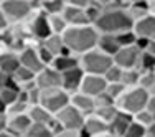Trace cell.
Listing matches in <instances>:
<instances>
[{
    "label": "cell",
    "instance_id": "1",
    "mask_svg": "<svg viewBox=\"0 0 155 137\" xmlns=\"http://www.w3.org/2000/svg\"><path fill=\"white\" fill-rule=\"evenodd\" d=\"M99 33L93 25H81V27H68L61 33V40L66 51L74 56H81L86 51L96 48Z\"/></svg>",
    "mask_w": 155,
    "mask_h": 137
},
{
    "label": "cell",
    "instance_id": "2",
    "mask_svg": "<svg viewBox=\"0 0 155 137\" xmlns=\"http://www.w3.org/2000/svg\"><path fill=\"white\" fill-rule=\"evenodd\" d=\"M132 18L125 8H109L102 10L97 20L93 23L96 32L99 35H119L122 32H127L132 28Z\"/></svg>",
    "mask_w": 155,
    "mask_h": 137
},
{
    "label": "cell",
    "instance_id": "3",
    "mask_svg": "<svg viewBox=\"0 0 155 137\" xmlns=\"http://www.w3.org/2000/svg\"><path fill=\"white\" fill-rule=\"evenodd\" d=\"M150 96H153V94H149L147 91H143L139 86L125 88L122 96L116 101V107H117V111H120V112H124V114L132 117L137 112L145 109V104H147Z\"/></svg>",
    "mask_w": 155,
    "mask_h": 137
},
{
    "label": "cell",
    "instance_id": "4",
    "mask_svg": "<svg viewBox=\"0 0 155 137\" xmlns=\"http://www.w3.org/2000/svg\"><path fill=\"white\" fill-rule=\"evenodd\" d=\"M110 66H112V58L99 51L97 48H93L79 56V68L84 75L104 76V73Z\"/></svg>",
    "mask_w": 155,
    "mask_h": 137
},
{
    "label": "cell",
    "instance_id": "5",
    "mask_svg": "<svg viewBox=\"0 0 155 137\" xmlns=\"http://www.w3.org/2000/svg\"><path fill=\"white\" fill-rule=\"evenodd\" d=\"M0 10H2L8 27L21 25L33 13L28 0H0Z\"/></svg>",
    "mask_w": 155,
    "mask_h": 137
},
{
    "label": "cell",
    "instance_id": "6",
    "mask_svg": "<svg viewBox=\"0 0 155 137\" xmlns=\"http://www.w3.org/2000/svg\"><path fill=\"white\" fill-rule=\"evenodd\" d=\"M41 107H45L50 114H56L61 111L64 106L69 104V94L63 91L61 88H53V89H45L40 91V102Z\"/></svg>",
    "mask_w": 155,
    "mask_h": 137
},
{
    "label": "cell",
    "instance_id": "7",
    "mask_svg": "<svg viewBox=\"0 0 155 137\" xmlns=\"http://www.w3.org/2000/svg\"><path fill=\"white\" fill-rule=\"evenodd\" d=\"M53 119L56 121V124L60 125V129H66V131H81L83 129L84 116L76 111L73 106H64L61 111H58L53 116Z\"/></svg>",
    "mask_w": 155,
    "mask_h": 137
},
{
    "label": "cell",
    "instance_id": "8",
    "mask_svg": "<svg viewBox=\"0 0 155 137\" xmlns=\"http://www.w3.org/2000/svg\"><path fill=\"white\" fill-rule=\"evenodd\" d=\"M27 27H28V33L33 36L35 40H38V43H41L43 40H46L51 35L50 27H48V18L46 15L38 10V12H33L31 17L27 20Z\"/></svg>",
    "mask_w": 155,
    "mask_h": 137
},
{
    "label": "cell",
    "instance_id": "9",
    "mask_svg": "<svg viewBox=\"0 0 155 137\" xmlns=\"http://www.w3.org/2000/svg\"><path fill=\"white\" fill-rule=\"evenodd\" d=\"M17 56H18V63H20L21 68L31 71L33 75L40 73L43 68H45V66H43V63L40 61V58H38L36 46H33V45H25V46H21L20 50L17 51Z\"/></svg>",
    "mask_w": 155,
    "mask_h": 137
},
{
    "label": "cell",
    "instance_id": "10",
    "mask_svg": "<svg viewBox=\"0 0 155 137\" xmlns=\"http://www.w3.org/2000/svg\"><path fill=\"white\" fill-rule=\"evenodd\" d=\"M139 56H140V51L135 48V45L122 46L112 56V63L120 69H132V68H137Z\"/></svg>",
    "mask_w": 155,
    "mask_h": 137
},
{
    "label": "cell",
    "instance_id": "11",
    "mask_svg": "<svg viewBox=\"0 0 155 137\" xmlns=\"http://www.w3.org/2000/svg\"><path fill=\"white\" fill-rule=\"evenodd\" d=\"M132 33L137 40H155V15H143L132 22Z\"/></svg>",
    "mask_w": 155,
    "mask_h": 137
},
{
    "label": "cell",
    "instance_id": "12",
    "mask_svg": "<svg viewBox=\"0 0 155 137\" xmlns=\"http://www.w3.org/2000/svg\"><path fill=\"white\" fill-rule=\"evenodd\" d=\"M107 86L106 79L102 76H96V75H84L79 84V92L89 96V98H96V96L102 94Z\"/></svg>",
    "mask_w": 155,
    "mask_h": 137
},
{
    "label": "cell",
    "instance_id": "13",
    "mask_svg": "<svg viewBox=\"0 0 155 137\" xmlns=\"http://www.w3.org/2000/svg\"><path fill=\"white\" fill-rule=\"evenodd\" d=\"M35 84L40 91L61 88V75L56 73L53 68H50V66H45L41 71L35 75Z\"/></svg>",
    "mask_w": 155,
    "mask_h": 137
},
{
    "label": "cell",
    "instance_id": "14",
    "mask_svg": "<svg viewBox=\"0 0 155 137\" xmlns=\"http://www.w3.org/2000/svg\"><path fill=\"white\" fill-rule=\"evenodd\" d=\"M81 134L84 137H99L107 134V122H104L101 117H97L96 114H89L84 116V122H83V129Z\"/></svg>",
    "mask_w": 155,
    "mask_h": 137
},
{
    "label": "cell",
    "instance_id": "15",
    "mask_svg": "<svg viewBox=\"0 0 155 137\" xmlns=\"http://www.w3.org/2000/svg\"><path fill=\"white\" fill-rule=\"evenodd\" d=\"M61 17L64 18L66 25L68 27H81V25H91L89 20L86 17V12L84 8H78V7L69 5L64 0V8L61 12Z\"/></svg>",
    "mask_w": 155,
    "mask_h": 137
},
{
    "label": "cell",
    "instance_id": "16",
    "mask_svg": "<svg viewBox=\"0 0 155 137\" xmlns=\"http://www.w3.org/2000/svg\"><path fill=\"white\" fill-rule=\"evenodd\" d=\"M83 76H84V73L81 71L79 66L74 69H69V71H66V73H61V89L66 91L68 94L78 92L79 91V84H81Z\"/></svg>",
    "mask_w": 155,
    "mask_h": 137
},
{
    "label": "cell",
    "instance_id": "17",
    "mask_svg": "<svg viewBox=\"0 0 155 137\" xmlns=\"http://www.w3.org/2000/svg\"><path fill=\"white\" fill-rule=\"evenodd\" d=\"M31 125V121L27 114H17V116H7V132L18 137H23L28 127Z\"/></svg>",
    "mask_w": 155,
    "mask_h": 137
},
{
    "label": "cell",
    "instance_id": "18",
    "mask_svg": "<svg viewBox=\"0 0 155 137\" xmlns=\"http://www.w3.org/2000/svg\"><path fill=\"white\" fill-rule=\"evenodd\" d=\"M69 106H73L76 111H79L83 116H89V114L94 112V99L79 91L69 94Z\"/></svg>",
    "mask_w": 155,
    "mask_h": 137
},
{
    "label": "cell",
    "instance_id": "19",
    "mask_svg": "<svg viewBox=\"0 0 155 137\" xmlns=\"http://www.w3.org/2000/svg\"><path fill=\"white\" fill-rule=\"evenodd\" d=\"M130 122H132L130 116L117 111V114L112 117V121L107 122V134L114 137H122L124 132L127 131V127L130 125Z\"/></svg>",
    "mask_w": 155,
    "mask_h": 137
},
{
    "label": "cell",
    "instance_id": "20",
    "mask_svg": "<svg viewBox=\"0 0 155 137\" xmlns=\"http://www.w3.org/2000/svg\"><path fill=\"white\" fill-rule=\"evenodd\" d=\"M79 66V56H74V55H69V53H64V55H60V56L53 58L50 68H53L56 73H66L69 69H74Z\"/></svg>",
    "mask_w": 155,
    "mask_h": 137
},
{
    "label": "cell",
    "instance_id": "21",
    "mask_svg": "<svg viewBox=\"0 0 155 137\" xmlns=\"http://www.w3.org/2000/svg\"><path fill=\"white\" fill-rule=\"evenodd\" d=\"M18 68H20V63H18V56L15 50L0 51V71L12 76Z\"/></svg>",
    "mask_w": 155,
    "mask_h": 137
},
{
    "label": "cell",
    "instance_id": "22",
    "mask_svg": "<svg viewBox=\"0 0 155 137\" xmlns=\"http://www.w3.org/2000/svg\"><path fill=\"white\" fill-rule=\"evenodd\" d=\"M27 116L28 119L31 121V124H43V125H48L51 121H53V114H50L45 107H41L40 104H35V106H30L27 111Z\"/></svg>",
    "mask_w": 155,
    "mask_h": 137
},
{
    "label": "cell",
    "instance_id": "23",
    "mask_svg": "<svg viewBox=\"0 0 155 137\" xmlns=\"http://www.w3.org/2000/svg\"><path fill=\"white\" fill-rule=\"evenodd\" d=\"M40 45L45 48V50H46L53 58L60 56V55L68 53V51H66V48H64V45H63L61 35H50L46 40H43V42L40 43Z\"/></svg>",
    "mask_w": 155,
    "mask_h": 137
},
{
    "label": "cell",
    "instance_id": "24",
    "mask_svg": "<svg viewBox=\"0 0 155 137\" xmlns=\"http://www.w3.org/2000/svg\"><path fill=\"white\" fill-rule=\"evenodd\" d=\"M96 48L99 51H102L104 55L112 58L116 55V51L119 50V45L116 42V36L114 35H99L97 42H96Z\"/></svg>",
    "mask_w": 155,
    "mask_h": 137
},
{
    "label": "cell",
    "instance_id": "25",
    "mask_svg": "<svg viewBox=\"0 0 155 137\" xmlns=\"http://www.w3.org/2000/svg\"><path fill=\"white\" fill-rule=\"evenodd\" d=\"M64 8V0H40V10L45 15H60Z\"/></svg>",
    "mask_w": 155,
    "mask_h": 137
},
{
    "label": "cell",
    "instance_id": "26",
    "mask_svg": "<svg viewBox=\"0 0 155 137\" xmlns=\"http://www.w3.org/2000/svg\"><path fill=\"white\" fill-rule=\"evenodd\" d=\"M139 78H140V71L137 68L122 69V75H120V84H122L124 88H135L139 84Z\"/></svg>",
    "mask_w": 155,
    "mask_h": 137
},
{
    "label": "cell",
    "instance_id": "27",
    "mask_svg": "<svg viewBox=\"0 0 155 137\" xmlns=\"http://www.w3.org/2000/svg\"><path fill=\"white\" fill-rule=\"evenodd\" d=\"M48 18V27H50V32L51 35H61L63 32L68 28V25H66L64 18L60 15H46Z\"/></svg>",
    "mask_w": 155,
    "mask_h": 137
},
{
    "label": "cell",
    "instance_id": "28",
    "mask_svg": "<svg viewBox=\"0 0 155 137\" xmlns=\"http://www.w3.org/2000/svg\"><path fill=\"white\" fill-rule=\"evenodd\" d=\"M139 88H142L143 91H147L149 94H155L153 88H155V71H145L140 73L139 78Z\"/></svg>",
    "mask_w": 155,
    "mask_h": 137
},
{
    "label": "cell",
    "instance_id": "29",
    "mask_svg": "<svg viewBox=\"0 0 155 137\" xmlns=\"http://www.w3.org/2000/svg\"><path fill=\"white\" fill-rule=\"evenodd\" d=\"M12 79H13V83L17 84V88L20 89L23 84H27V83H30V81L35 79V75H33L31 71H28V69H25V68L20 66V68L12 75Z\"/></svg>",
    "mask_w": 155,
    "mask_h": 137
},
{
    "label": "cell",
    "instance_id": "30",
    "mask_svg": "<svg viewBox=\"0 0 155 137\" xmlns=\"http://www.w3.org/2000/svg\"><path fill=\"white\" fill-rule=\"evenodd\" d=\"M137 69L140 73L145 71H155V56L149 53H140L139 63H137Z\"/></svg>",
    "mask_w": 155,
    "mask_h": 137
},
{
    "label": "cell",
    "instance_id": "31",
    "mask_svg": "<svg viewBox=\"0 0 155 137\" xmlns=\"http://www.w3.org/2000/svg\"><path fill=\"white\" fill-rule=\"evenodd\" d=\"M23 137H53V132L50 131L48 125L43 124H31Z\"/></svg>",
    "mask_w": 155,
    "mask_h": 137
},
{
    "label": "cell",
    "instance_id": "32",
    "mask_svg": "<svg viewBox=\"0 0 155 137\" xmlns=\"http://www.w3.org/2000/svg\"><path fill=\"white\" fill-rule=\"evenodd\" d=\"M132 121H134L135 124L142 125V127H149V125L155 124V114L143 109V111H140V112H137L135 116H132Z\"/></svg>",
    "mask_w": 155,
    "mask_h": 137
},
{
    "label": "cell",
    "instance_id": "33",
    "mask_svg": "<svg viewBox=\"0 0 155 137\" xmlns=\"http://www.w3.org/2000/svg\"><path fill=\"white\" fill-rule=\"evenodd\" d=\"M18 94H20V91H18L17 88H5V89H0V101L5 104V107H8L10 104H13V102L18 99Z\"/></svg>",
    "mask_w": 155,
    "mask_h": 137
},
{
    "label": "cell",
    "instance_id": "34",
    "mask_svg": "<svg viewBox=\"0 0 155 137\" xmlns=\"http://www.w3.org/2000/svg\"><path fill=\"white\" fill-rule=\"evenodd\" d=\"M28 111V104L23 101V99L20 98V94H18V99L13 104H10L8 107H7V116H17V114H27Z\"/></svg>",
    "mask_w": 155,
    "mask_h": 137
},
{
    "label": "cell",
    "instance_id": "35",
    "mask_svg": "<svg viewBox=\"0 0 155 137\" xmlns=\"http://www.w3.org/2000/svg\"><path fill=\"white\" fill-rule=\"evenodd\" d=\"M94 114L97 117H101L104 122H110L112 117L117 114V107L116 106H107V107H97L94 109Z\"/></svg>",
    "mask_w": 155,
    "mask_h": 137
},
{
    "label": "cell",
    "instance_id": "36",
    "mask_svg": "<svg viewBox=\"0 0 155 137\" xmlns=\"http://www.w3.org/2000/svg\"><path fill=\"white\" fill-rule=\"evenodd\" d=\"M135 40L137 38L134 36L132 30H127V32H122V33H119V35H116V42H117V45H119V48L135 45Z\"/></svg>",
    "mask_w": 155,
    "mask_h": 137
},
{
    "label": "cell",
    "instance_id": "37",
    "mask_svg": "<svg viewBox=\"0 0 155 137\" xmlns=\"http://www.w3.org/2000/svg\"><path fill=\"white\" fill-rule=\"evenodd\" d=\"M124 91H125V88H124L120 83H112V84H107V86H106V89H104V92L109 96L110 99H112L114 102H116L117 99H119L120 96H122V92H124Z\"/></svg>",
    "mask_w": 155,
    "mask_h": 137
},
{
    "label": "cell",
    "instance_id": "38",
    "mask_svg": "<svg viewBox=\"0 0 155 137\" xmlns=\"http://www.w3.org/2000/svg\"><path fill=\"white\" fill-rule=\"evenodd\" d=\"M120 75H122V69L120 68H117L116 65L112 63V66L107 69V71L104 73V79H106V83L107 84H112V83H120Z\"/></svg>",
    "mask_w": 155,
    "mask_h": 137
},
{
    "label": "cell",
    "instance_id": "39",
    "mask_svg": "<svg viewBox=\"0 0 155 137\" xmlns=\"http://www.w3.org/2000/svg\"><path fill=\"white\" fill-rule=\"evenodd\" d=\"M143 135H145V127H142V125L135 124V122L132 121L122 137H143Z\"/></svg>",
    "mask_w": 155,
    "mask_h": 137
},
{
    "label": "cell",
    "instance_id": "40",
    "mask_svg": "<svg viewBox=\"0 0 155 137\" xmlns=\"http://www.w3.org/2000/svg\"><path fill=\"white\" fill-rule=\"evenodd\" d=\"M94 99V109H97V107H107V106H116V102L112 101V99L109 98L106 92H102V94L96 96Z\"/></svg>",
    "mask_w": 155,
    "mask_h": 137
},
{
    "label": "cell",
    "instance_id": "41",
    "mask_svg": "<svg viewBox=\"0 0 155 137\" xmlns=\"http://www.w3.org/2000/svg\"><path fill=\"white\" fill-rule=\"evenodd\" d=\"M53 137H84L81 131H66V129H60L53 134Z\"/></svg>",
    "mask_w": 155,
    "mask_h": 137
},
{
    "label": "cell",
    "instance_id": "42",
    "mask_svg": "<svg viewBox=\"0 0 155 137\" xmlns=\"http://www.w3.org/2000/svg\"><path fill=\"white\" fill-rule=\"evenodd\" d=\"M145 111H149V112L155 114V94L149 98V101H147V104H145Z\"/></svg>",
    "mask_w": 155,
    "mask_h": 137
},
{
    "label": "cell",
    "instance_id": "43",
    "mask_svg": "<svg viewBox=\"0 0 155 137\" xmlns=\"http://www.w3.org/2000/svg\"><path fill=\"white\" fill-rule=\"evenodd\" d=\"M7 30H8V23H7L5 17H3L2 10H0V35H3V33H5Z\"/></svg>",
    "mask_w": 155,
    "mask_h": 137
},
{
    "label": "cell",
    "instance_id": "44",
    "mask_svg": "<svg viewBox=\"0 0 155 137\" xmlns=\"http://www.w3.org/2000/svg\"><path fill=\"white\" fill-rule=\"evenodd\" d=\"M7 131V114H0V132Z\"/></svg>",
    "mask_w": 155,
    "mask_h": 137
},
{
    "label": "cell",
    "instance_id": "45",
    "mask_svg": "<svg viewBox=\"0 0 155 137\" xmlns=\"http://www.w3.org/2000/svg\"><path fill=\"white\" fill-rule=\"evenodd\" d=\"M0 137H18V135H13V134H10V132H0Z\"/></svg>",
    "mask_w": 155,
    "mask_h": 137
},
{
    "label": "cell",
    "instance_id": "46",
    "mask_svg": "<svg viewBox=\"0 0 155 137\" xmlns=\"http://www.w3.org/2000/svg\"><path fill=\"white\" fill-rule=\"evenodd\" d=\"M7 112V107H5V104H3L2 101H0V114H5Z\"/></svg>",
    "mask_w": 155,
    "mask_h": 137
},
{
    "label": "cell",
    "instance_id": "47",
    "mask_svg": "<svg viewBox=\"0 0 155 137\" xmlns=\"http://www.w3.org/2000/svg\"><path fill=\"white\" fill-rule=\"evenodd\" d=\"M99 137H114V135H109V134H104V135H99Z\"/></svg>",
    "mask_w": 155,
    "mask_h": 137
},
{
    "label": "cell",
    "instance_id": "48",
    "mask_svg": "<svg viewBox=\"0 0 155 137\" xmlns=\"http://www.w3.org/2000/svg\"><path fill=\"white\" fill-rule=\"evenodd\" d=\"M143 137H155V135H147V134H145V135H143Z\"/></svg>",
    "mask_w": 155,
    "mask_h": 137
}]
</instances>
